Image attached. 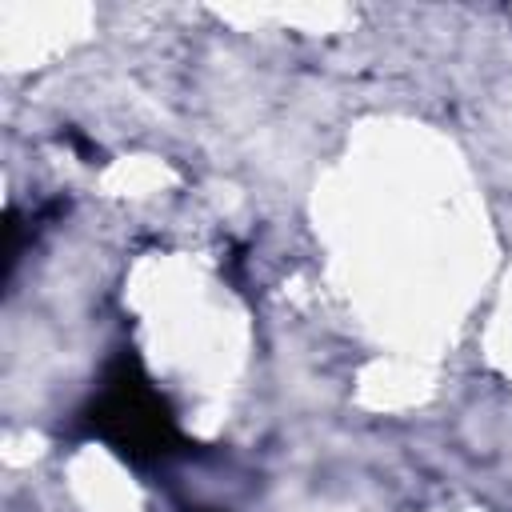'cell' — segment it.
<instances>
[{
    "label": "cell",
    "mask_w": 512,
    "mask_h": 512,
    "mask_svg": "<svg viewBox=\"0 0 512 512\" xmlns=\"http://www.w3.org/2000/svg\"><path fill=\"white\" fill-rule=\"evenodd\" d=\"M80 420L128 464H168L188 452V436L180 432L172 404L132 352H120L108 364L100 392L88 400Z\"/></svg>",
    "instance_id": "obj_1"
}]
</instances>
